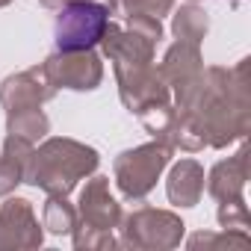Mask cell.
<instances>
[{
  "instance_id": "1",
  "label": "cell",
  "mask_w": 251,
  "mask_h": 251,
  "mask_svg": "<svg viewBox=\"0 0 251 251\" xmlns=\"http://www.w3.org/2000/svg\"><path fill=\"white\" fill-rule=\"evenodd\" d=\"M98 169V151L71 139H48L24 172V183L42 186L48 195H68L83 175Z\"/></svg>"
},
{
  "instance_id": "2",
  "label": "cell",
  "mask_w": 251,
  "mask_h": 251,
  "mask_svg": "<svg viewBox=\"0 0 251 251\" xmlns=\"http://www.w3.org/2000/svg\"><path fill=\"white\" fill-rule=\"evenodd\" d=\"M109 24V9L95 0L65 3L56 15V50H92L103 39Z\"/></svg>"
},
{
  "instance_id": "3",
  "label": "cell",
  "mask_w": 251,
  "mask_h": 251,
  "mask_svg": "<svg viewBox=\"0 0 251 251\" xmlns=\"http://www.w3.org/2000/svg\"><path fill=\"white\" fill-rule=\"evenodd\" d=\"M166 163H169V145L154 142V145L124 151L115 160V183L127 198H145L154 189Z\"/></svg>"
},
{
  "instance_id": "4",
  "label": "cell",
  "mask_w": 251,
  "mask_h": 251,
  "mask_svg": "<svg viewBox=\"0 0 251 251\" xmlns=\"http://www.w3.org/2000/svg\"><path fill=\"white\" fill-rule=\"evenodd\" d=\"M42 68L53 86H65V89H77V92L95 89L103 77L100 59L92 50H56L53 56H48V62Z\"/></svg>"
},
{
  "instance_id": "5",
  "label": "cell",
  "mask_w": 251,
  "mask_h": 251,
  "mask_svg": "<svg viewBox=\"0 0 251 251\" xmlns=\"http://www.w3.org/2000/svg\"><path fill=\"white\" fill-rule=\"evenodd\" d=\"M56 92V86L50 83V77L45 74V68H30L21 71L15 77H9L0 86V103L6 106L9 115L24 112V109H39L45 100H50Z\"/></svg>"
},
{
  "instance_id": "6",
  "label": "cell",
  "mask_w": 251,
  "mask_h": 251,
  "mask_svg": "<svg viewBox=\"0 0 251 251\" xmlns=\"http://www.w3.org/2000/svg\"><path fill=\"white\" fill-rule=\"evenodd\" d=\"M183 225L163 210H139L127 219L124 227V242L130 245H175Z\"/></svg>"
},
{
  "instance_id": "7",
  "label": "cell",
  "mask_w": 251,
  "mask_h": 251,
  "mask_svg": "<svg viewBox=\"0 0 251 251\" xmlns=\"http://www.w3.org/2000/svg\"><path fill=\"white\" fill-rule=\"evenodd\" d=\"M0 245H42V230L30 201L12 198L0 210Z\"/></svg>"
},
{
  "instance_id": "8",
  "label": "cell",
  "mask_w": 251,
  "mask_h": 251,
  "mask_svg": "<svg viewBox=\"0 0 251 251\" xmlns=\"http://www.w3.org/2000/svg\"><path fill=\"white\" fill-rule=\"evenodd\" d=\"M80 216H83V225L98 227V230H112L118 225L121 210L109 195L106 177H92L86 183V189L80 195Z\"/></svg>"
},
{
  "instance_id": "9",
  "label": "cell",
  "mask_w": 251,
  "mask_h": 251,
  "mask_svg": "<svg viewBox=\"0 0 251 251\" xmlns=\"http://www.w3.org/2000/svg\"><path fill=\"white\" fill-rule=\"evenodd\" d=\"M201 189H204V172L198 169V163L183 160L180 166H175V172L169 177V198H172V204L189 207V204L198 201Z\"/></svg>"
},
{
  "instance_id": "10",
  "label": "cell",
  "mask_w": 251,
  "mask_h": 251,
  "mask_svg": "<svg viewBox=\"0 0 251 251\" xmlns=\"http://www.w3.org/2000/svg\"><path fill=\"white\" fill-rule=\"evenodd\" d=\"M48 127H50L48 115L39 112V109H24V112L9 115V133L12 136H21V139H30V142L42 139L48 133Z\"/></svg>"
},
{
  "instance_id": "11",
  "label": "cell",
  "mask_w": 251,
  "mask_h": 251,
  "mask_svg": "<svg viewBox=\"0 0 251 251\" xmlns=\"http://www.w3.org/2000/svg\"><path fill=\"white\" fill-rule=\"evenodd\" d=\"M45 227L50 233H71L77 227V213L71 210V204L62 195H50L45 207Z\"/></svg>"
},
{
  "instance_id": "12",
  "label": "cell",
  "mask_w": 251,
  "mask_h": 251,
  "mask_svg": "<svg viewBox=\"0 0 251 251\" xmlns=\"http://www.w3.org/2000/svg\"><path fill=\"white\" fill-rule=\"evenodd\" d=\"M175 33H177L180 42H192V45H195V42L207 33V15L198 12L195 6L180 9L177 18H175Z\"/></svg>"
},
{
  "instance_id": "13",
  "label": "cell",
  "mask_w": 251,
  "mask_h": 251,
  "mask_svg": "<svg viewBox=\"0 0 251 251\" xmlns=\"http://www.w3.org/2000/svg\"><path fill=\"white\" fill-rule=\"evenodd\" d=\"M172 9V0H127L124 3V15H151L160 18Z\"/></svg>"
},
{
  "instance_id": "14",
  "label": "cell",
  "mask_w": 251,
  "mask_h": 251,
  "mask_svg": "<svg viewBox=\"0 0 251 251\" xmlns=\"http://www.w3.org/2000/svg\"><path fill=\"white\" fill-rule=\"evenodd\" d=\"M21 180H24V172H21V166L3 154V160H0V195H9V192H12V189L21 183Z\"/></svg>"
},
{
  "instance_id": "15",
  "label": "cell",
  "mask_w": 251,
  "mask_h": 251,
  "mask_svg": "<svg viewBox=\"0 0 251 251\" xmlns=\"http://www.w3.org/2000/svg\"><path fill=\"white\" fill-rule=\"evenodd\" d=\"M42 3H45V6H50V9H56V6H62V3H59V0H42Z\"/></svg>"
},
{
  "instance_id": "16",
  "label": "cell",
  "mask_w": 251,
  "mask_h": 251,
  "mask_svg": "<svg viewBox=\"0 0 251 251\" xmlns=\"http://www.w3.org/2000/svg\"><path fill=\"white\" fill-rule=\"evenodd\" d=\"M59 3H83V0H59Z\"/></svg>"
},
{
  "instance_id": "17",
  "label": "cell",
  "mask_w": 251,
  "mask_h": 251,
  "mask_svg": "<svg viewBox=\"0 0 251 251\" xmlns=\"http://www.w3.org/2000/svg\"><path fill=\"white\" fill-rule=\"evenodd\" d=\"M6 3H12V0H0V6H6Z\"/></svg>"
}]
</instances>
